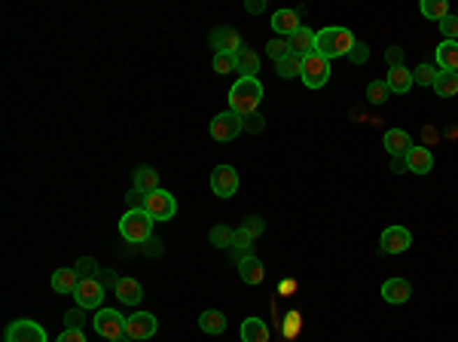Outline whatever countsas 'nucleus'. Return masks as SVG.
Here are the masks:
<instances>
[{
	"label": "nucleus",
	"mask_w": 458,
	"mask_h": 342,
	"mask_svg": "<svg viewBox=\"0 0 458 342\" xmlns=\"http://www.w3.org/2000/svg\"><path fill=\"white\" fill-rule=\"evenodd\" d=\"M348 62H352V64H366V62H370V46H366L364 40H355L352 52H348Z\"/></svg>",
	"instance_id": "obj_38"
},
{
	"label": "nucleus",
	"mask_w": 458,
	"mask_h": 342,
	"mask_svg": "<svg viewBox=\"0 0 458 342\" xmlns=\"http://www.w3.org/2000/svg\"><path fill=\"white\" fill-rule=\"evenodd\" d=\"M406 165H410L413 174H431L434 171V153H431L428 147H410Z\"/></svg>",
	"instance_id": "obj_17"
},
{
	"label": "nucleus",
	"mask_w": 458,
	"mask_h": 342,
	"mask_svg": "<svg viewBox=\"0 0 458 342\" xmlns=\"http://www.w3.org/2000/svg\"><path fill=\"white\" fill-rule=\"evenodd\" d=\"M245 120V131H251V135H260V131L266 129V120L260 113H251V116H241Z\"/></svg>",
	"instance_id": "obj_43"
},
{
	"label": "nucleus",
	"mask_w": 458,
	"mask_h": 342,
	"mask_svg": "<svg viewBox=\"0 0 458 342\" xmlns=\"http://www.w3.org/2000/svg\"><path fill=\"white\" fill-rule=\"evenodd\" d=\"M434 92H437L440 98H455V95H458V73L440 71L437 80H434Z\"/></svg>",
	"instance_id": "obj_30"
},
{
	"label": "nucleus",
	"mask_w": 458,
	"mask_h": 342,
	"mask_svg": "<svg viewBox=\"0 0 458 342\" xmlns=\"http://www.w3.org/2000/svg\"><path fill=\"white\" fill-rule=\"evenodd\" d=\"M3 342H49L46 339V327L31 318H19L13 321L3 333Z\"/></svg>",
	"instance_id": "obj_8"
},
{
	"label": "nucleus",
	"mask_w": 458,
	"mask_h": 342,
	"mask_svg": "<svg viewBox=\"0 0 458 342\" xmlns=\"http://www.w3.org/2000/svg\"><path fill=\"white\" fill-rule=\"evenodd\" d=\"M422 15L431 22H443L449 15V3L446 0H422Z\"/></svg>",
	"instance_id": "obj_31"
},
{
	"label": "nucleus",
	"mask_w": 458,
	"mask_h": 342,
	"mask_svg": "<svg viewBox=\"0 0 458 342\" xmlns=\"http://www.w3.org/2000/svg\"><path fill=\"white\" fill-rule=\"evenodd\" d=\"M144 245H147V251H150V254H159V241H156V238H147Z\"/></svg>",
	"instance_id": "obj_50"
},
{
	"label": "nucleus",
	"mask_w": 458,
	"mask_h": 342,
	"mask_svg": "<svg viewBox=\"0 0 458 342\" xmlns=\"http://www.w3.org/2000/svg\"><path fill=\"white\" fill-rule=\"evenodd\" d=\"M232 71H236V55H227V52L214 55V73H232Z\"/></svg>",
	"instance_id": "obj_41"
},
{
	"label": "nucleus",
	"mask_w": 458,
	"mask_h": 342,
	"mask_svg": "<svg viewBox=\"0 0 458 342\" xmlns=\"http://www.w3.org/2000/svg\"><path fill=\"white\" fill-rule=\"evenodd\" d=\"M83 312H86V308H71V312L68 315H64V330H83V321H86V315H83Z\"/></svg>",
	"instance_id": "obj_40"
},
{
	"label": "nucleus",
	"mask_w": 458,
	"mask_h": 342,
	"mask_svg": "<svg viewBox=\"0 0 458 342\" xmlns=\"http://www.w3.org/2000/svg\"><path fill=\"white\" fill-rule=\"evenodd\" d=\"M455 15H458V13H455Z\"/></svg>",
	"instance_id": "obj_52"
},
{
	"label": "nucleus",
	"mask_w": 458,
	"mask_h": 342,
	"mask_svg": "<svg viewBox=\"0 0 458 342\" xmlns=\"http://www.w3.org/2000/svg\"><path fill=\"white\" fill-rule=\"evenodd\" d=\"M131 180H135V190H141V193H147V196L159 190V171L150 169V165H141V169H135Z\"/></svg>",
	"instance_id": "obj_22"
},
{
	"label": "nucleus",
	"mask_w": 458,
	"mask_h": 342,
	"mask_svg": "<svg viewBox=\"0 0 458 342\" xmlns=\"http://www.w3.org/2000/svg\"><path fill=\"white\" fill-rule=\"evenodd\" d=\"M245 229H248V232H251V236H254V238H260V236H263V229H266V223H263V217H248V220H245Z\"/></svg>",
	"instance_id": "obj_45"
},
{
	"label": "nucleus",
	"mask_w": 458,
	"mask_h": 342,
	"mask_svg": "<svg viewBox=\"0 0 458 342\" xmlns=\"http://www.w3.org/2000/svg\"><path fill=\"white\" fill-rule=\"evenodd\" d=\"M294 290H296V281L294 278H287V281H281V285H278V294L281 297H294Z\"/></svg>",
	"instance_id": "obj_48"
},
{
	"label": "nucleus",
	"mask_w": 458,
	"mask_h": 342,
	"mask_svg": "<svg viewBox=\"0 0 458 342\" xmlns=\"http://www.w3.org/2000/svg\"><path fill=\"white\" fill-rule=\"evenodd\" d=\"M434 55H437V71L458 73V40H443Z\"/></svg>",
	"instance_id": "obj_18"
},
{
	"label": "nucleus",
	"mask_w": 458,
	"mask_h": 342,
	"mask_svg": "<svg viewBox=\"0 0 458 342\" xmlns=\"http://www.w3.org/2000/svg\"><path fill=\"white\" fill-rule=\"evenodd\" d=\"M208 46L214 49V55H220V52H227V55H238L241 49V37H238V31H232V28H217V31H211L208 34Z\"/></svg>",
	"instance_id": "obj_13"
},
{
	"label": "nucleus",
	"mask_w": 458,
	"mask_h": 342,
	"mask_svg": "<svg viewBox=\"0 0 458 342\" xmlns=\"http://www.w3.org/2000/svg\"><path fill=\"white\" fill-rule=\"evenodd\" d=\"M80 275H77V269H55V275H52V290L55 294H73V290L80 287Z\"/></svg>",
	"instance_id": "obj_25"
},
{
	"label": "nucleus",
	"mask_w": 458,
	"mask_h": 342,
	"mask_svg": "<svg viewBox=\"0 0 458 342\" xmlns=\"http://www.w3.org/2000/svg\"><path fill=\"white\" fill-rule=\"evenodd\" d=\"M104 297H107V287H104L98 278L80 281V287L73 290V299H77V306H80V308H95V312L101 308Z\"/></svg>",
	"instance_id": "obj_10"
},
{
	"label": "nucleus",
	"mask_w": 458,
	"mask_h": 342,
	"mask_svg": "<svg viewBox=\"0 0 458 342\" xmlns=\"http://www.w3.org/2000/svg\"><path fill=\"white\" fill-rule=\"evenodd\" d=\"M116 297H120V303H126V306H138L141 297H144V287H141L138 278H120Z\"/></svg>",
	"instance_id": "obj_26"
},
{
	"label": "nucleus",
	"mask_w": 458,
	"mask_h": 342,
	"mask_svg": "<svg viewBox=\"0 0 458 342\" xmlns=\"http://www.w3.org/2000/svg\"><path fill=\"white\" fill-rule=\"evenodd\" d=\"M238 278L245 281V285H263V278H266V269H263V260L260 257H254V254H248V257H241L238 260Z\"/></svg>",
	"instance_id": "obj_15"
},
{
	"label": "nucleus",
	"mask_w": 458,
	"mask_h": 342,
	"mask_svg": "<svg viewBox=\"0 0 458 342\" xmlns=\"http://www.w3.org/2000/svg\"><path fill=\"white\" fill-rule=\"evenodd\" d=\"M92 327H95L98 336L113 342V339L126 336V315H120L116 308H98L95 318H92Z\"/></svg>",
	"instance_id": "obj_4"
},
{
	"label": "nucleus",
	"mask_w": 458,
	"mask_h": 342,
	"mask_svg": "<svg viewBox=\"0 0 458 342\" xmlns=\"http://www.w3.org/2000/svg\"><path fill=\"white\" fill-rule=\"evenodd\" d=\"M275 73H278L281 80H290V77H299L303 73V55L296 52H287L281 62H275Z\"/></svg>",
	"instance_id": "obj_27"
},
{
	"label": "nucleus",
	"mask_w": 458,
	"mask_h": 342,
	"mask_svg": "<svg viewBox=\"0 0 458 342\" xmlns=\"http://www.w3.org/2000/svg\"><path fill=\"white\" fill-rule=\"evenodd\" d=\"M315 40H318V31H312V28H299L296 34H290L287 37V43H290V52H296V55H312L315 52Z\"/></svg>",
	"instance_id": "obj_19"
},
{
	"label": "nucleus",
	"mask_w": 458,
	"mask_h": 342,
	"mask_svg": "<svg viewBox=\"0 0 458 342\" xmlns=\"http://www.w3.org/2000/svg\"><path fill=\"white\" fill-rule=\"evenodd\" d=\"M299 333H303V315H299L296 308H290V312L281 315V336H285V339H296Z\"/></svg>",
	"instance_id": "obj_29"
},
{
	"label": "nucleus",
	"mask_w": 458,
	"mask_h": 342,
	"mask_svg": "<svg viewBox=\"0 0 458 342\" xmlns=\"http://www.w3.org/2000/svg\"><path fill=\"white\" fill-rule=\"evenodd\" d=\"M290 52V43L285 37H275V40H269V43H266V55L269 58H275V62H281V58H285Z\"/></svg>",
	"instance_id": "obj_37"
},
{
	"label": "nucleus",
	"mask_w": 458,
	"mask_h": 342,
	"mask_svg": "<svg viewBox=\"0 0 458 342\" xmlns=\"http://www.w3.org/2000/svg\"><path fill=\"white\" fill-rule=\"evenodd\" d=\"M385 83H388V89L394 92V95H406L413 86H415V80H413V73H410V68H391L388 71V77H385Z\"/></svg>",
	"instance_id": "obj_24"
},
{
	"label": "nucleus",
	"mask_w": 458,
	"mask_h": 342,
	"mask_svg": "<svg viewBox=\"0 0 458 342\" xmlns=\"http://www.w3.org/2000/svg\"><path fill=\"white\" fill-rule=\"evenodd\" d=\"M211 190H214V196H220V199H232L238 193V171L232 169V165H217V169L211 171Z\"/></svg>",
	"instance_id": "obj_11"
},
{
	"label": "nucleus",
	"mask_w": 458,
	"mask_h": 342,
	"mask_svg": "<svg viewBox=\"0 0 458 342\" xmlns=\"http://www.w3.org/2000/svg\"><path fill=\"white\" fill-rule=\"evenodd\" d=\"M410 297H413V285L406 278H388L385 285H382V299L391 303V306L410 303Z\"/></svg>",
	"instance_id": "obj_14"
},
{
	"label": "nucleus",
	"mask_w": 458,
	"mask_h": 342,
	"mask_svg": "<svg viewBox=\"0 0 458 342\" xmlns=\"http://www.w3.org/2000/svg\"><path fill=\"white\" fill-rule=\"evenodd\" d=\"M73 269H77V275L83 281H86V278H98V272H101V269H98L95 257H80V260L73 263Z\"/></svg>",
	"instance_id": "obj_33"
},
{
	"label": "nucleus",
	"mask_w": 458,
	"mask_h": 342,
	"mask_svg": "<svg viewBox=\"0 0 458 342\" xmlns=\"http://www.w3.org/2000/svg\"><path fill=\"white\" fill-rule=\"evenodd\" d=\"M410 147H413L410 131H403V129H388L385 131V150H388V156H406V153H410Z\"/></svg>",
	"instance_id": "obj_20"
},
{
	"label": "nucleus",
	"mask_w": 458,
	"mask_h": 342,
	"mask_svg": "<svg viewBox=\"0 0 458 342\" xmlns=\"http://www.w3.org/2000/svg\"><path fill=\"white\" fill-rule=\"evenodd\" d=\"M437 28H440V34H443L446 40H458V15L449 13L443 22H437Z\"/></svg>",
	"instance_id": "obj_39"
},
{
	"label": "nucleus",
	"mask_w": 458,
	"mask_h": 342,
	"mask_svg": "<svg viewBox=\"0 0 458 342\" xmlns=\"http://www.w3.org/2000/svg\"><path fill=\"white\" fill-rule=\"evenodd\" d=\"M410 245H413V232L406 227H388L379 238L382 254H403V251H410Z\"/></svg>",
	"instance_id": "obj_12"
},
{
	"label": "nucleus",
	"mask_w": 458,
	"mask_h": 342,
	"mask_svg": "<svg viewBox=\"0 0 458 342\" xmlns=\"http://www.w3.org/2000/svg\"><path fill=\"white\" fill-rule=\"evenodd\" d=\"M55 342H86V333H83V330H64Z\"/></svg>",
	"instance_id": "obj_46"
},
{
	"label": "nucleus",
	"mask_w": 458,
	"mask_h": 342,
	"mask_svg": "<svg viewBox=\"0 0 458 342\" xmlns=\"http://www.w3.org/2000/svg\"><path fill=\"white\" fill-rule=\"evenodd\" d=\"M241 342H269V327L263 318H245L241 321Z\"/></svg>",
	"instance_id": "obj_21"
},
{
	"label": "nucleus",
	"mask_w": 458,
	"mask_h": 342,
	"mask_svg": "<svg viewBox=\"0 0 458 342\" xmlns=\"http://www.w3.org/2000/svg\"><path fill=\"white\" fill-rule=\"evenodd\" d=\"M150 232H153V217H150L147 211H126L122 214L120 236L126 241H131V245H144L147 238H153Z\"/></svg>",
	"instance_id": "obj_3"
},
{
	"label": "nucleus",
	"mask_w": 458,
	"mask_h": 342,
	"mask_svg": "<svg viewBox=\"0 0 458 342\" xmlns=\"http://www.w3.org/2000/svg\"><path fill=\"white\" fill-rule=\"evenodd\" d=\"M437 68L434 64H419V68L413 71V80H415V86H434V80H437Z\"/></svg>",
	"instance_id": "obj_34"
},
{
	"label": "nucleus",
	"mask_w": 458,
	"mask_h": 342,
	"mask_svg": "<svg viewBox=\"0 0 458 342\" xmlns=\"http://www.w3.org/2000/svg\"><path fill=\"white\" fill-rule=\"evenodd\" d=\"M236 71L241 77H257V71H260V55H257L254 49H241L236 55Z\"/></svg>",
	"instance_id": "obj_28"
},
{
	"label": "nucleus",
	"mask_w": 458,
	"mask_h": 342,
	"mask_svg": "<svg viewBox=\"0 0 458 342\" xmlns=\"http://www.w3.org/2000/svg\"><path fill=\"white\" fill-rule=\"evenodd\" d=\"M144 211L153 217V223H169L174 214H178V202H174V196L169 193V190H156V193L147 196V205Z\"/></svg>",
	"instance_id": "obj_6"
},
{
	"label": "nucleus",
	"mask_w": 458,
	"mask_h": 342,
	"mask_svg": "<svg viewBox=\"0 0 458 342\" xmlns=\"http://www.w3.org/2000/svg\"><path fill=\"white\" fill-rule=\"evenodd\" d=\"M208 131H211V138L214 141H220V144H227V141H236L241 131H245V120H241L238 113H217L211 120V126H208Z\"/></svg>",
	"instance_id": "obj_5"
},
{
	"label": "nucleus",
	"mask_w": 458,
	"mask_h": 342,
	"mask_svg": "<svg viewBox=\"0 0 458 342\" xmlns=\"http://www.w3.org/2000/svg\"><path fill=\"white\" fill-rule=\"evenodd\" d=\"M388 95H391V89H388V83H385V80H373L370 86H366V98H370L373 104L388 101Z\"/></svg>",
	"instance_id": "obj_35"
},
{
	"label": "nucleus",
	"mask_w": 458,
	"mask_h": 342,
	"mask_svg": "<svg viewBox=\"0 0 458 342\" xmlns=\"http://www.w3.org/2000/svg\"><path fill=\"white\" fill-rule=\"evenodd\" d=\"M156 330H159V321H156V315H150V312H135L126 318V336L135 339V342L153 339Z\"/></svg>",
	"instance_id": "obj_9"
},
{
	"label": "nucleus",
	"mask_w": 458,
	"mask_h": 342,
	"mask_svg": "<svg viewBox=\"0 0 458 342\" xmlns=\"http://www.w3.org/2000/svg\"><path fill=\"white\" fill-rule=\"evenodd\" d=\"M199 327H202L208 336H217V333L227 330V315H223L220 308H205V312L199 315Z\"/></svg>",
	"instance_id": "obj_23"
},
{
	"label": "nucleus",
	"mask_w": 458,
	"mask_h": 342,
	"mask_svg": "<svg viewBox=\"0 0 458 342\" xmlns=\"http://www.w3.org/2000/svg\"><path fill=\"white\" fill-rule=\"evenodd\" d=\"M355 46V34L348 28H343V24H336V28H321L318 31V40H315V52H318L321 58H327V62H333V58H348V52H352Z\"/></svg>",
	"instance_id": "obj_1"
},
{
	"label": "nucleus",
	"mask_w": 458,
	"mask_h": 342,
	"mask_svg": "<svg viewBox=\"0 0 458 342\" xmlns=\"http://www.w3.org/2000/svg\"><path fill=\"white\" fill-rule=\"evenodd\" d=\"M126 205H129V211H144V205H147V193H141V190L131 187L129 193H126Z\"/></svg>",
	"instance_id": "obj_42"
},
{
	"label": "nucleus",
	"mask_w": 458,
	"mask_h": 342,
	"mask_svg": "<svg viewBox=\"0 0 458 342\" xmlns=\"http://www.w3.org/2000/svg\"><path fill=\"white\" fill-rule=\"evenodd\" d=\"M303 28V24H299V13L296 10H275L272 13V31L278 37H290V34H296V31Z\"/></svg>",
	"instance_id": "obj_16"
},
{
	"label": "nucleus",
	"mask_w": 458,
	"mask_h": 342,
	"mask_svg": "<svg viewBox=\"0 0 458 342\" xmlns=\"http://www.w3.org/2000/svg\"><path fill=\"white\" fill-rule=\"evenodd\" d=\"M113 342H135V339H129V336H120V339H113Z\"/></svg>",
	"instance_id": "obj_51"
},
{
	"label": "nucleus",
	"mask_w": 458,
	"mask_h": 342,
	"mask_svg": "<svg viewBox=\"0 0 458 342\" xmlns=\"http://www.w3.org/2000/svg\"><path fill=\"white\" fill-rule=\"evenodd\" d=\"M391 171H394V174L410 171V165H406V156H391Z\"/></svg>",
	"instance_id": "obj_47"
},
{
	"label": "nucleus",
	"mask_w": 458,
	"mask_h": 342,
	"mask_svg": "<svg viewBox=\"0 0 458 342\" xmlns=\"http://www.w3.org/2000/svg\"><path fill=\"white\" fill-rule=\"evenodd\" d=\"M299 80H303L309 89L327 86V80H330V62H327V58H321L318 52L306 55V58H303V73H299Z\"/></svg>",
	"instance_id": "obj_7"
},
{
	"label": "nucleus",
	"mask_w": 458,
	"mask_h": 342,
	"mask_svg": "<svg viewBox=\"0 0 458 342\" xmlns=\"http://www.w3.org/2000/svg\"><path fill=\"white\" fill-rule=\"evenodd\" d=\"M251 245H254V236H251V232H248L245 227H238V229H236V241H232V248H236L238 260H241V257H248Z\"/></svg>",
	"instance_id": "obj_36"
},
{
	"label": "nucleus",
	"mask_w": 458,
	"mask_h": 342,
	"mask_svg": "<svg viewBox=\"0 0 458 342\" xmlns=\"http://www.w3.org/2000/svg\"><path fill=\"white\" fill-rule=\"evenodd\" d=\"M208 238H211L214 248H232V241H236V229H229V227H214L211 232H208Z\"/></svg>",
	"instance_id": "obj_32"
},
{
	"label": "nucleus",
	"mask_w": 458,
	"mask_h": 342,
	"mask_svg": "<svg viewBox=\"0 0 458 342\" xmlns=\"http://www.w3.org/2000/svg\"><path fill=\"white\" fill-rule=\"evenodd\" d=\"M260 101H263V83L257 77H238V83L229 89V111L238 116L257 113Z\"/></svg>",
	"instance_id": "obj_2"
},
{
	"label": "nucleus",
	"mask_w": 458,
	"mask_h": 342,
	"mask_svg": "<svg viewBox=\"0 0 458 342\" xmlns=\"http://www.w3.org/2000/svg\"><path fill=\"white\" fill-rule=\"evenodd\" d=\"M385 62H388V71H391V68H403V49H401V46H388Z\"/></svg>",
	"instance_id": "obj_44"
},
{
	"label": "nucleus",
	"mask_w": 458,
	"mask_h": 342,
	"mask_svg": "<svg viewBox=\"0 0 458 342\" xmlns=\"http://www.w3.org/2000/svg\"><path fill=\"white\" fill-rule=\"evenodd\" d=\"M245 10L251 13V15H257V13H263L266 10V0H248L245 3Z\"/></svg>",
	"instance_id": "obj_49"
}]
</instances>
